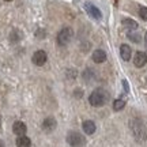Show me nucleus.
<instances>
[{"label": "nucleus", "instance_id": "423d86ee", "mask_svg": "<svg viewBox=\"0 0 147 147\" xmlns=\"http://www.w3.org/2000/svg\"><path fill=\"white\" fill-rule=\"evenodd\" d=\"M32 60L36 65H44L48 60L47 52H45V51H37V52H34V55H33Z\"/></svg>", "mask_w": 147, "mask_h": 147}, {"label": "nucleus", "instance_id": "f8f14e48", "mask_svg": "<svg viewBox=\"0 0 147 147\" xmlns=\"http://www.w3.org/2000/svg\"><path fill=\"white\" fill-rule=\"evenodd\" d=\"M120 55H121V59H123V60L128 61V60L131 59V56H132L131 47H129V45H127V44L121 45V47H120Z\"/></svg>", "mask_w": 147, "mask_h": 147}, {"label": "nucleus", "instance_id": "7ed1b4c3", "mask_svg": "<svg viewBox=\"0 0 147 147\" xmlns=\"http://www.w3.org/2000/svg\"><path fill=\"white\" fill-rule=\"evenodd\" d=\"M67 143L71 147H84L86 139L84 136L78 131H69L67 135Z\"/></svg>", "mask_w": 147, "mask_h": 147}, {"label": "nucleus", "instance_id": "4be33fe9", "mask_svg": "<svg viewBox=\"0 0 147 147\" xmlns=\"http://www.w3.org/2000/svg\"><path fill=\"white\" fill-rule=\"evenodd\" d=\"M0 147H5V146H4V143L1 142V140H0Z\"/></svg>", "mask_w": 147, "mask_h": 147}, {"label": "nucleus", "instance_id": "6e6552de", "mask_svg": "<svg viewBox=\"0 0 147 147\" xmlns=\"http://www.w3.org/2000/svg\"><path fill=\"white\" fill-rule=\"evenodd\" d=\"M147 63V55L144 52H136L135 55V59H134V64H135V67L138 68H142L144 67Z\"/></svg>", "mask_w": 147, "mask_h": 147}, {"label": "nucleus", "instance_id": "aec40b11", "mask_svg": "<svg viewBox=\"0 0 147 147\" xmlns=\"http://www.w3.org/2000/svg\"><path fill=\"white\" fill-rule=\"evenodd\" d=\"M123 84H124V90L128 91V90H129V87H128V82H127V80H123Z\"/></svg>", "mask_w": 147, "mask_h": 147}, {"label": "nucleus", "instance_id": "39448f33", "mask_svg": "<svg viewBox=\"0 0 147 147\" xmlns=\"http://www.w3.org/2000/svg\"><path fill=\"white\" fill-rule=\"evenodd\" d=\"M84 8H86L87 14H89L91 18H94V19H101V18H102V14H101L100 8L95 7L94 4H91V3H84Z\"/></svg>", "mask_w": 147, "mask_h": 147}, {"label": "nucleus", "instance_id": "5701e85b", "mask_svg": "<svg viewBox=\"0 0 147 147\" xmlns=\"http://www.w3.org/2000/svg\"><path fill=\"white\" fill-rule=\"evenodd\" d=\"M144 41H146V45H147V33H146V36H144Z\"/></svg>", "mask_w": 147, "mask_h": 147}, {"label": "nucleus", "instance_id": "1a4fd4ad", "mask_svg": "<svg viewBox=\"0 0 147 147\" xmlns=\"http://www.w3.org/2000/svg\"><path fill=\"white\" fill-rule=\"evenodd\" d=\"M12 131H14V134L18 135V136H23L27 131V127H26V124L22 123V121H15L14 125H12Z\"/></svg>", "mask_w": 147, "mask_h": 147}, {"label": "nucleus", "instance_id": "a211bd4d", "mask_svg": "<svg viewBox=\"0 0 147 147\" xmlns=\"http://www.w3.org/2000/svg\"><path fill=\"white\" fill-rule=\"evenodd\" d=\"M21 33L18 32V30H14V32L11 33V36H10V40L11 42H18L19 40H21Z\"/></svg>", "mask_w": 147, "mask_h": 147}, {"label": "nucleus", "instance_id": "2eb2a0df", "mask_svg": "<svg viewBox=\"0 0 147 147\" xmlns=\"http://www.w3.org/2000/svg\"><path fill=\"white\" fill-rule=\"evenodd\" d=\"M16 146L18 147H30L32 146V140L29 139L27 136H18V139H16Z\"/></svg>", "mask_w": 147, "mask_h": 147}, {"label": "nucleus", "instance_id": "9b49d317", "mask_svg": "<svg viewBox=\"0 0 147 147\" xmlns=\"http://www.w3.org/2000/svg\"><path fill=\"white\" fill-rule=\"evenodd\" d=\"M82 128H83V132L84 134H87V135H93L97 129V127H95V123L91 120H86L83 121V124H82Z\"/></svg>", "mask_w": 147, "mask_h": 147}, {"label": "nucleus", "instance_id": "4468645a", "mask_svg": "<svg viewBox=\"0 0 147 147\" xmlns=\"http://www.w3.org/2000/svg\"><path fill=\"white\" fill-rule=\"evenodd\" d=\"M123 26L127 27V30H131V32H134V30H136V29H138V23L134 21V19L125 18V19H123Z\"/></svg>", "mask_w": 147, "mask_h": 147}, {"label": "nucleus", "instance_id": "b1692460", "mask_svg": "<svg viewBox=\"0 0 147 147\" xmlns=\"http://www.w3.org/2000/svg\"><path fill=\"white\" fill-rule=\"evenodd\" d=\"M0 124H1V119H0Z\"/></svg>", "mask_w": 147, "mask_h": 147}, {"label": "nucleus", "instance_id": "ddd939ff", "mask_svg": "<svg viewBox=\"0 0 147 147\" xmlns=\"http://www.w3.org/2000/svg\"><path fill=\"white\" fill-rule=\"evenodd\" d=\"M82 78L86 83H91L93 80H95V71H93L91 68L84 69L83 74H82Z\"/></svg>", "mask_w": 147, "mask_h": 147}, {"label": "nucleus", "instance_id": "393cba45", "mask_svg": "<svg viewBox=\"0 0 147 147\" xmlns=\"http://www.w3.org/2000/svg\"><path fill=\"white\" fill-rule=\"evenodd\" d=\"M5 1H11V0H5Z\"/></svg>", "mask_w": 147, "mask_h": 147}, {"label": "nucleus", "instance_id": "f3484780", "mask_svg": "<svg viewBox=\"0 0 147 147\" xmlns=\"http://www.w3.org/2000/svg\"><path fill=\"white\" fill-rule=\"evenodd\" d=\"M128 38H129L132 42H136V44H139V42H140V36H139L138 33L129 32V33H128Z\"/></svg>", "mask_w": 147, "mask_h": 147}, {"label": "nucleus", "instance_id": "dca6fc26", "mask_svg": "<svg viewBox=\"0 0 147 147\" xmlns=\"http://www.w3.org/2000/svg\"><path fill=\"white\" fill-rule=\"evenodd\" d=\"M124 106H125V101L124 100H116L115 102H113V109H115L116 112L123 110L124 109Z\"/></svg>", "mask_w": 147, "mask_h": 147}, {"label": "nucleus", "instance_id": "f257e3e1", "mask_svg": "<svg viewBox=\"0 0 147 147\" xmlns=\"http://www.w3.org/2000/svg\"><path fill=\"white\" fill-rule=\"evenodd\" d=\"M129 129L138 143H144L147 140V129L140 119H131L129 120Z\"/></svg>", "mask_w": 147, "mask_h": 147}, {"label": "nucleus", "instance_id": "6ab92c4d", "mask_svg": "<svg viewBox=\"0 0 147 147\" xmlns=\"http://www.w3.org/2000/svg\"><path fill=\"white\" fill-rule=\"evenodd\" d=\"M139 16L143 21H147V7H140L139 8Z\"/></svg>", "mask_w": 147, "mask_h": 147}, {"label": "nucleus", "instance_id": "412c9836", "mask_svg": "<svg viewBox=\"0 0 147 147\" xmlns=\"http://www.w3.org/2000/svg\"><path fill=\"white\" fill-rule=\"evenodd\" d=\"M74 94H75V97H76V98H80V95H82V91H80V90H76V91H75Z\"/></svg>", "mask_w": 147, "mask_h": 147}, {"label": "nucleus", "instance_id": "20e7f679", "mask_svg": "<svg viewBox=\"0 0 147 147\" xmlns=\"http://www.w3.org/2000/svg\"><path fill=\"white\" fill-rule=\"evenodd\" d=\"M72 36H74V32L71 27H64L61 29L60 32L57 33V44L60 47H65V45H68L69 41L72 40Z\"/></svg>", "mask_w": 147, "mask_h": 147}, {"label": "nucleus", "instance_id": "0eeeda50", "mask_svg": "<svg viewBox=\"0 0 147 147\" xmlns=\"http://www.w3.org/2000/svg\"><path fill=\"white\" fill-rule=\"evenodd\" d=\"M57 127V121L55 117H47L45 120L42 121V129L45 132H52L56 129Z\"/></svg>", "mask_w": 147, "mask_h": 147}, {"label": "nucleus", "instance_id": "9d476101", "mask_svg": "<svg viewBox=\"0 0 147 147\" xmlns=\"http://www.w3.org/2000/svg\"><path fill=\"white\" fill-rule=\"evenodd\" d=\"M93 61L97 64H101V63H104L106 60V52L105 51H102V49H97V51H94L93 52Z\"/></svg>", "mask_w": 147, "mask_h": 147}, {"label": "nucleus", "instance_id": "f03ea898", "mask_svg": "<svg viewBox=\"0 0 147 147\" xmlns=\"http://www.w3.org/2000/svg\"><path fill=\"white\" fill-rule=\"evenodd\" d=\"M109 101V93L104 89H95L89 97V102L91 106L100 108Z\"/></svg>", "mask_w": 147, "mask_h": 147}]
</instances>
